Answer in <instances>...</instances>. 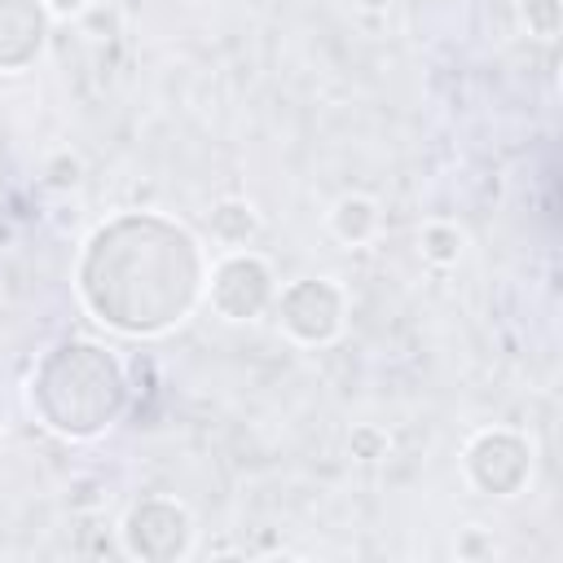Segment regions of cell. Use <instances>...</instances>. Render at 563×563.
Segmentation results:
<instances>
[{
    "instance_id": "7a4b0ae2",
    "label": "cell",
    "mask_w": 563,
    "mask_h": 563,
    "mask_svg": "<svg viewBox=\"0 0 563 563\" xmlns=\"http://www.w3.org/2000/svg\"><path fill=\"white\" fill-rule=\"evenodd\" d=\"M158 515H163V519H154V497L141 501V506L128 515V528H123V532H128V550H132V554L154 559V537H163L167 559L185 550V541H189V519H185V510H180L176 501H163Z\"/></svg>"
},
{
    "instance_id": "277c9868",
    "label": "cell",
    "mask_w": 563,
    "mask_h": 563,
    "mask_svg": "<svg viewBox=\"0 0 563 563\" xmlns=\"http://www.w3.org/2000/svg\"><path fill=\"white\" fill-rule=\"evenodd\" d=\"M211 295H216L220 312L229 308L233 295H246V317H251V312L268 299V273H264V264H260L255 255H233V260H224V264L216 268Z\"/></svg>"
},
{
    "instance_id": "6da1fadb",
    "label": "cell",
    "mask_w": 563,
    "mask_h": 563,
    "mask_svg": "<svg viewBox=\"0 0 563 563\" xmlns=\"http://www.w3.org/2000/svg\"><path fill=\"white\" fill-rule=\"evenodd\" d=\"M92 312L119 330L145 334L185 317L198 295V251L176 224L132 216L101 229L84 260Z\"/></svg>"
},
{
    "instance_id": "5b68a950",
    "label": "cell",
    "mask_w": 563,
    "mask_h": 563,
    "mask_svg": "<svg viewBox=\"0 0 563 563\" xmlns=\"http://www.w3.org/2000/svg\"><path fill=\"white\" fill-rule=\"evenodd\" d=\"M53 4H57V9H62V13H66V9H79V4H84V0H53Z\"/></svg>"
},
{
    "instance_id": "3957f363",
    "label": "cell",
    "mask_w": 563,
    "mask_h": 563,
    "mask_svg": "<svg viewBox=\"0 0 563 563\" xmlns=\"http://www.w3.org/2000/svg\"><path fill=\"white\" fill-rule=\"evenodd\" d=\"M44 35L35 0H0V66H22Z\"/></svg>"
}]
</instances>
